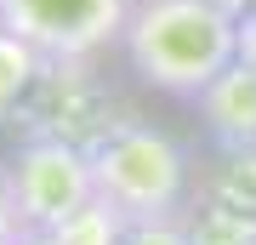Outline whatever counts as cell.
Wrapping results in <instances>:
<instances>
[{"label": "cell", "instance_id": "8", "mask_svg": "<svg viewBox=\"0 0 256 245\" xmlns=\"http://www.w3.org/2000/svg\"><path fill=\"white\" fill-rule=\"evenodd\" d=\"M126 228H131V222L120 217L108 200H86L80 211H68L52 234L63 239V245H126Z\"/></svg>", "mask_w": 256, "mask_h": 245}, {"label": "cell", "instance_id": "7", "mask_svg": "<svg viewBox=\"0 0 256 245\" xmlns=\"http://www.w3.org/2000/svg\"><path fill=\"white\" fill-rule=\"evenodd\" d=\"M46 74H52V63L34 52V46L18 40L12 29H0V114H6V109H18L28 91L46 80Z\"/></svg>", "mask_w": 256, "mask_h": 245}, {"label": "cell", "instance_id": "9", "mask_svg": "<svg viewBox=\"0 0 256 245\" xmlns=\"http://www.w3.org/2000/svg\"><path fill=\"white\" fill-rule=\"evenodd\" d=\"M200 194L228 200L239 211H256V148H222V165L200 182Z\"/></svg>", "mask_w": 256, "mask_h": 245}, {"label": "cell", "instance_id": "6", "mask_svg": "<svg viewBox=\"0 0 256 245\" xmlns=\"http://www.w3.org/2000/svg\"><path fill=\"white\" fill-rule=\"evenodd\" d=\"M182 222L194 245H256V211H239L210 194H194L182 205Z\"/></svg>", "mask_w": 256, "mask_h": 245}, {"label": "cell", "instance_id": "3", "mask_svg": "<svg viewBox=\"0 0 256 245\" xmlns=\"http://www.w3.org/2000/svg\"><path fill=\"white\" fill-rule=\"evenodd\" d=\"M6 188H12L18 228H57L68 211L97 200L92 148L74 137H28L6 160Z\"/></svg>", "mask_w": 256, "mask_h": 245}, {"label": "cell", "instance_id": "5", "mask_svg": "<svg viewBox=\"0 0 256 245\" xmlns=\"http://www.w3.org/2000/svg\"><path fill=\"white\" fill-rule=\"evenodd\" d=\"M194 103L205 114V131L222 148H256V63L250 57H234Z\"/></svg>", "mask_w": 256, "mask_h": 245}, {"label": "cell", "instance_id": "14", "mask_svg": "<svg viewBox=\"0 0 256 245\" xmlns=\"http://www.w3.org/2000/svg\"><path fill=\"white\" fill-rule=\"evenodd\" d=\"M222 6H228V12H234V18H245V12H239V0H222Z\"/></svg>", "mask_w": 256, "mask_h": 245}, {"label": "cell", "instance_id": "13", "mask_svg": "<svg viewBox=\"0 0 256 245\" xmlns=\"http://www.w3.org/2000/svg\"><path fill=\"white\" fill-rule=\"evenodd\" d=\"M239 57L256 63V18H239Z\"/></svg>", "mask_w": 256, "mask_h": 245}, {"label": "cell", "instance_id": "1", "mask_svg": "<svg viewBox=\"0 0 256 245\" xmlns=\"http://www.w3.org/2000/svg\"><path fill=\"white\" fill-rule=\"evenodd\" d=\"M120 52L142 86L200 97L239 57V18L222 0H131Z\"/></svg>", "mask_w": 256, "mask_h": 245}, {"label": "cell", "instance_id": "4", "mask_svg": "<svg viewBox=\"0 0 256 245\" xmlns=\"http://www.w3.org/2000/svg\"><path fill=\"white\" fill-rule=\"evenodd\" d=\"M131 0H0V29L28 40L46 63L80 69L126 35Z\"/></svg>", "mask_w": 256, "mask_h": 245}, {"label": "cell", "instance_id": "12", "mask_svg": "<svg viewBox=\"0 0 256 245\" xmlns=\"http://www.w3.org/2000/svg\"><path fill=\"white\" fill-rule=\"evenodd\" d=\"M6 245H63V239H57L52 228H18V234H12Z\"/></svg>", "mask_w": 256, "mask_h": 245}, {"label": "cell", "instance_id": "11", "mask_svg": "<svg viewBox=\"0 0 256 245\" xmlns=\"http://www.w3.org/2000/svg\"><path fill=\"white\" fill-rule=\"evenodd\" d=\"M18 234V211H12V188H6V165H0V245Z\"/></svg>", "mask_w": 256, "mask_h": 245}, {"label": "cell", "instance_id": "10", "mask_svg": "<svg viewBox=\"0 0 256 245\" xmlns=\"http://www.w3.org/2000/svg\"><path fill=\"white\" fill-rule=\"evenodd\" d=\"M126 245H194V239H188L182 211H176V217H148V222H131V228H126Z\"/></svg>", "mask_w": 256, "mask_h": 245}, {"label": "cell", "instance_id": "2", "mask_svg": "<svg viewBox=\"0 0 256 245\" xmlns=\"http://www.w3.org/2000/svg\"><path fill=\"white\" fill-rule=\"evenodd\" d=\"M92 148V177L97 200H108L126 222L148 217H176L194 188H188V154L171 143L160 126H114Z\"/></svg>", "mask_w": 256, "mask_h": 245}]
</instances>
